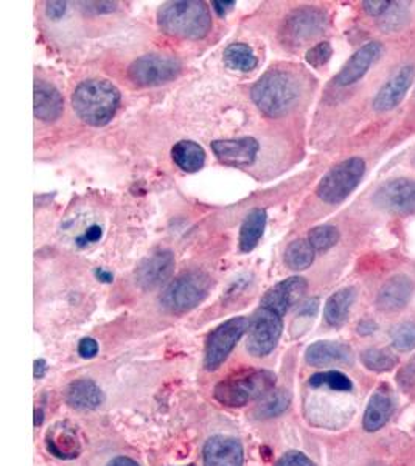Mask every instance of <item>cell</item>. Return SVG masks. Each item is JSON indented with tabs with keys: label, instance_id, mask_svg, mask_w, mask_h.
<instances>
[{
	"label": "cell",
	"instance_id": "ab89813d",
	"mask_svg": "<svg viewBox=\"0 0 415 466\" xmlns=\"http://www.w3.org/2000/svg\"><path fill=\"white\" fill-rule=\"evenodd\" d=\"M66 8L67 4L66 2H47V16L54 21H58L61 17L65 16Z\"/></svg>",
	"mask_w": 415,
	"mask_h": 466
},
{
	"label": "cell",
	"instance_id": "f1b7e54d",
	"mask_svg": "<svg viewBox=\"0 0 415 466\" xmlns=\"http://www.w3.org/2000/svg\"><path fill=\"white\" fill-rule=\"evenodd\" d=\"M289 403H291V395L288 390H276L263 398V401L257 406L254 413L258 419H272V417L282 415L289 408Z\"/></svg>",
	"mask_w": 415,
	"mask_h": 466
},
{
	"label": "cell",
	"instance_id": "8d00e7d4",
	"mask_svg": "<svg viewBox=\"0 0 415 466\" xmlns=\"http://www.w3.org/2000/svg\"><path fill=\"white\" fill-rule=\"evenodd\" d=\"M362 6H364V10L368 11L370 16L380 17L388 13L389 8L392 6V2H384V0H369V2H364Z\"/></svg>",
	"mask_w": 415,
	"mask_h": 466
},
{
	"label": "cell",
	"instance_id": "7c38bea8",
	"mask_svg": "<svg viewBox=\"0 0 415 466\" xmlns=\"http://www.w3.org/2000/svg\"><path fill=\"white\" fill-rule=\"evenodd\" d=\"M175 269V257L170 250H160L145 258L136 270V283L148 291L160 287L170 279Z\"/></svg>",
	"mask_w": 415,
	"mask_h": 466
},
{
	"label": "cell",
	"instance_id": "cb8c5ba5",
	"mask_svg": "<svg viewBox=\"0 0 415 466\" xmlns=\"http://www.w3.org/2000/svg\"><path fill=\"white\" fill-rule=\"evenodd\" d=\"M357 300V289L355 288H342L336 291L325 303V322L330 327H342L349 319L351 307Z\"/></svg>",
	"mask_w": 415,
	"mask_h": 466
},
{
	"label": "cell",
	"instance_id": "1f68e13d",
	"mask_svg": "<svg viewBox=\"0 0 415 466\" xmlns=\"http://www.w3.org/2000/svg\"><path fill=\"white\" fill-rule=\"evenodd\" d=\"M309 241L316 252H325L331 249L339 241V230L335 226H318L311 228L309 235Z\"/></svg>",
	"mask_w": 415,
	"mask_h": 466
},
{
	"label": "cell",
	"instance_id": "44dd1931",
	"mask_svg": "<svg viewBox=\"0 0 415 466\" xmlns=\"http://www.w3.org/2000/svg\"><path fill=\"white\" fill-rule=\"evenodd\" d=\"M46 445L52 456L63 461H72L80 456L81 446L76 431L70 428L69 424L59 423L48 431L46 435Z\"/></svg>",
	"mask_w": 415,
	"mask_h": 466
},
{
	"label": "cell",
	"instance_id": "d590c367",
	"mask_svg": "<svg viewBox=\"0 0 415 466\" xmlns=\"http://www.w3.org/2000/svg\"><path fill=\"white\" fill-rule=\"evenodd\" d=\"M400 386L405 387L408 392L415 390V358L410 360V364L400 371L399 375Z\"/></svg>",
	"mask_w": 415,
	"mask_h": 466
},
{
	"label": "cell",
	"instance_id": "4fadbf2b",
	"mask_svg": "<svg viewBox=\"0 0 415 466\" xmlns=\"http://www.w3.org/2000/svg\"><path fill=\"white\" fill-rule=\"evenodd\" d=\"M307 288L309 285L302 277H291L280 281L263 296L261 308H268L283 318L288 309L304 297Z\"/></svg>",
	"mask_w": 415,
	"mask_h": 466
},
{
	"label": "cell",
	"instance_id": "60d3db41",
	"mask_svg": "<svg viewBox=\"0 0 415 466\" xmlns=\"http://www.w3.org/2000/svg\"><path fill=\"white\" fill-rule=\"evenodd\" d=\"M212 5L213 10L217 11V15L223 17L224 15H228V11L234 8L235 2H219V0H215V2H212Z\"/></svg>",
	"mask_w": 415,
	"mask_h": 466
},
{
	"label": "cell",
	"instance_id": "7dc6e473",
	"mask_svg": "<svg viewBox=\"0 0 415 466\" xmlns=\"http://www.w3.org/2000/svg\"><path fill=\"white\" fill-rule=\"evenodd\" d=\"M412 164H414V167H415V157H414V160H412Z\"/></svg>",
	"mask_w": 415,
	"mask_h": 466
},
{
	"label": "cell",
	"instance_id": "bcb514c9",
	"mask_svg": "<svg viewBox=\"0 0 415 466\" xmlns=\"http://www.w3.org/2000/svg\"><path fill=\"white\" fill-rule=\"evenodd\" d=\"M44 421L43 409H35V426H41Z\"/></svg>",
	"mask_w": 415,
	"mask_h": 466
},
{
	"label": "cell",
	"instance_id": "9a60e30c",
	"mask_svg": "<svg viewBox=\"0 0 415 466\" xmlns=\"http://www.w3.org/2000/svg\"><path fill=\"white\" fill-rule=\"evenodd\" d=\"M415 285L410 277L400 274L384 283L377 296V308L384 313L400 311L410 302L414 296Z\"/></svg>",
	"mask_w": 415,
	"mask_h": 466
},
{
	"label": "cell",
	"instance_id": "7402d4cb",
	"mask_svg": "<svg viewBox=\"0 0 415 466\" xmlns=\"http://www.w3.org/2000/svg\"><path fill=\"white\" fill-rule=\"evenodd\" d=\"M35 116L43 122H55L63 114V96L54 86L35 81V96H33Z\"/></svg>",
	"mask_w": 415,
	"mask_h": 466
},
{
	"label": "cell",
	"instance_id": "484cf974",
	"mask_svg": "<svg viewBox=\"0 0 415 466\" xmlns=\"http://www.w3.org/2000/svg\"><path fill=\"white\" fill-rule=\"evenodd\" d=\"M267 226V212L256 208L245 218L240 230V248L243 252L256 249L257 244L263 237V230Z\"/></svg>",
	"mask_w": 415,
	"mask_h": 466
},
{
	"label": "cell",
	"instance_id": "4dcf8cb0",
	"mask_svg": "<svg viewBox=\"0 0 415 466\" xmlns=\"http://www.w3.org/2000/svg\"><path fill=\"white\" fill-rule=\"evenodd\" d=\"M309 386L318 389V387H329L335 392H350L353 389L349 377H346L341 371L330 370L322 371V373H316L313 377L309 378Z\"/></svg>",
	"mask_w": 415,
	"mask_h": 466
},
{
	"label": "cell",
	"instance_id": "ba28073f",
	"mask_svg": "<svg viewBox=\"0 0 415 466\" xmlns=\"http://www.w3.org/2000/svg\"><path fill=\"white\" fill-rule=\"evenodd\" d=\"M327 27V16L318 8H300L283 22L280 39L288 47H302L320 36Z\"/></svg>",
	"mask_w": 415,
	"mask_h": 466
},
{
	"label": "cell",
	"instance_id": "ac0fdd59",
	"mask_svg": "<svg viewBox=\"0 0 415 466\" xmlns=\"http://www.w3.org/2000/svg\"><path fill=\"white\" fill-rule=\"evenodd\" d=\"M258 142L256 138L243 137L235 140H215L212 149L217 159L226 165H249L256 160L258 153Z\"/></svg>",
	"mask_w": 415,
	"mask_h": 466
},
{
	"label": "cell",
	"instance_id": "277c9868",
	"mask_svg": "<svg viewBox=\"0 0 415 466\" xmlns=\"http://www.w3.org/2000/svg\"><path fill=\"white\" fill-rule=\"evenodd\" d=\"M276 375L269 370H243L219 381L213 397L228 408H241L261 400L274 390Z\"/></svg>",
	"mask_w": 415,
	"mask_h": 466
},
{
	"label": "cell",
	"instance_id": "d6986e66",
	"mask_svg": "<svg viewBox=\"0 0 415 466\" xmlns=\"http://www.w3.org/2000/svg\"><path fill=\"white\" fill-rule=\"evenodd\" d=\"M381 52H383V46L375 41L359 48L357 54H353V56L347 61L341 72L336 75V85L350 86L361 80L362 76L368 74L370 66L380 58Z\"/></svg>",
	"mask_w": 415,
	"mask_h": 466
},
{
	"label": "cell",
	"instance_id": "3957f363",
	"mask_svg": "<svg viewBox=\"0 0 415 466\" xmlns=\"http://www.w3.org/2000/svg\"><path fill=\"white\" fill-rule=\"evenodd\" d=\"M252 100L261 112L276 118L287 114L300 96V83L291 72L271 70L252 87Z\"/></svg>",
	"mask_w": 415,
	"mask_h": 466
},
{
	"label": "cell",
	"instance_id": "d6a6232c",
	"mask_svg": "<svg viewBox=\"0 0 415 466\" xmlns=\"http://www.w3.org/2000/svg\"><path fill=\"white\" fill-rule=\"evenodd\" d=\"M392 345L399 351H410L415 349V323L406 322L392 331Z\"/></svg>",
	"mask_w": 415,
	"mask_h": 466
},
{
	"label": "cell",
	"instance_id": "b9f144b4",
	"mask_svg": "<svg viewBox=\"0 0 415 466\" xmlns=\"http://www.w3.org/2000/svg\"><path fill=\"white\" fill-rule=\"evenodd\" d=\"M375 329H377V325H375L372 320H362V322L358 325V333L364 334V336L372 334Z\"/></svg>",
	"mask_w": 415,
	"mask_h": 466
},
{
	"label": "cell",
	"instance_id": "7bdbcfd3",
	"mask_svg": "<svg viewBox=\"0 0 415 466\" xmlns=\"http://www.w3.org/2000/svg\"><path fill=\"white\" fill-rule=\"evenodd\" d=\"M107 466H140L137 461H134L133 459H129V457H117V459H114V461H109Z\"/></svg>",
	"mask_w": 415,
	"mask_h": 466
},
{
	"label": "cell",
	"instance_id": "f546056e",
	"mask_svg": "<svg viewBox=\"0 0 415 466\" xmlns=\"http://www.w3.org/2000/svg\"><path fill=\"white\" fill-rule=\"evenodd\" d=\"M362 364L370 371L384 373L399 366V358L383 349H369L361 355Z\"/></svg>",
	"mask_w": 415,
	"mask_h": 466
},
{
	"label": "cell",
	"instance_id": "836d02e7",
	"mask_svg": "<svg viewBox=\"0 0 415 466\" xmlns=\"http://www.w3.org/2000/svg\"><path fill=\"white\" fill-rule=\"evenodd\" d=\"M331 55H333V48H331L330 43H319L309 48L305 55V59L309 66L318 69L330 61Z\"/></svg>",
	"mask_w": 415,
	"mask_h": 466
},
{
	"label": "cell",
	"instance_id": "f35d334b",
	"mask_svg": "<svg viewBox=\"0 0 415 466\" xmlns=\"http://www.w3.org/2000/svg\"><path fill=\"white\" fill-rule=\"evenodd\" d=\"M102 228L100 226H91V228L86 230L85 235L80 237V238L76 239V243L80 244V246H85V244L96 243L98 239L102 238Z\"/></svg>",
	"mask_w": 415,
	"mask_h": 466
},
{
	"label": "cell",
	"instance_id": "5bb4252c",
	"mask_svg": "<svg viewBox=\"0 0 415 466\" xmlns=\"http://www.w3.org/2000/svg\"><path fill=\"white\" fill-rule=\"evenodd\" d=\"M243 446L238 440L215 435L204 446V466H243Z\"/></svg>",
	"mask_w": 415,
	"mask_h": 466
},
{
	"label": "cell",
	"instance_id": "52a82bcc",
	"mask_svg": "<svg viewBox=\"0 0 415 466\" xmlns=\"http://www.w3.org/2000/svg\"><path fill=\"white\" fill-rule=\"evenodd\" d=\"M249 325L250 322L246 318L230 319L208 334L206 356H204L206 370L213 371L219 369L224 360L229 358L235 345L238 344V340L243 338V334L249 329Z\"/></svg>",
	"mask_w": 415,
	"mask_h": 466
},
{
	"label": "cell",
	"instance_id": "9c48e42d",
	"mask_svg": "<svg viewBox=\"0 0 415 466\" xmlns=\"http://www.w3.org/2000/svg\"><path fill=\"white\" fill-rule=\"evenodd\" d=\"M283 331L282 316L268 308H261L250 320L248 329V351L256 358H263L276 349Z\"/></svg>",
	"mask_w": 415,
	"mask_h": 466
},
{
	"label": "cell",
	"instance_id": "ee69618b",
	"mask_svg": "<svg viewBox=\"0 0 415 466\" xmlns=\"http://www.w3.org/2000/svg\"><path fill=\"white\" fill-rule=\"evenodd\" d=\"M46 371H47V362L44 360H35V378L36 380L43 378L46 375Z\"/></svg>",
	"mask_w": 415,
	"mask_h": 466
},
{
	"label": "cell",
	"instance_id": "e575fe53",
	"mask_svg": "<svg viewBox=\"0 0 415 466\" xmlns=\"http://www.w3.org/2000/svg\"><path fill=\"white\" fill-rule=\"evenodd\" d=\"M276 466H316L314 461L309 457L305 456L304 452H299V451H289L287 454H283L278 461H277Z\"/></svg>",
	"mask_w": 415,
	"mask_h": 466
},
{
	"label": "cell",
	"instance_id": "5b68a950",
	"mask_svg": "<svg viewBox=\"0 0 415 466\" xmlns=\"http://www.w3.org/2000/svg\"><path fill=\"white\" fill-rule=\"evenodd\" d=\"M212 285V279L206 272H184L182 276L171 281L170 287L167 288L166 292L160 297V303L170 313H188L206 300Z\"/></svg>",
	"mask_w": 415,
	"mask_h": 466
},
{
	"label": "cell",
	"instance_id": "4316f807",
	"mask_svg": "<svg viewBox=\"0 0 415 466\" xmlns=\"http://www.w3.org/2000/svg\"><path fill=\"white\" fill-rule=\"evenodd\" d=\"M224 61L230 69L240 70V72H250L257 67V59L254 50L248 44H230L229 47L224 50Z\"/></svg>",
	"mask_w": 415,
	"mask_h": 466
},
{
	"label": "cell",
	"instance_id": "e0dca14e",
	"mask_svg": "<svg viewBox=\"0 0 415 466\" xmlns=\"http://www.w3.org/2000/svg\"><path fill=\"white\" fill-rule=\"evenodd\" d=\"M394 393L388 384H383L375 390L372 398L369 400L368 408H366L364 419H362V428L368 432H377L388 424L390 417L394 415Z\"/></svg>",
	"mask_w": 415,
	"mask_h": 466
},
{
	"label": "cell",
	"instance_id": "603a6c76",
	"mask_svg": "<svg viewBox=\"0 0 415 466\" xmlns=\"http://www.w3.org/2000/svg\"><path fill=\"white\" fill-rule=\"evenodd\" d=\"M66 401L70 408L78 409V410H94L102 406L105 395L102 389L92 380H78L72 382L67 389Z\"/></svg>",
	"mask_w": 415,
	"mask_h": 466
},
{
	"label": "cell",
	"instance_id": "f6af8a7d",
	"mask_svg": "<svg viewBox=\"0 0 415 466\" xmlns=\"http://www.w3.org/2000/svg\"><path fill=\"white\" fill-rule=\"evenodd\" d=\"M96 276L98 280L105 281V283H111L114 280V276H112L111 272H107L105 269L96 270Z\"/></svg>",
	"mask_w": 415,
	"mask_h": 466
},
{
	"label": "cell",
	"instance_id": "8992f818",
	"mask_svg": "<svg viewBox=\"0 0 415 466\" xmlns=\"http://www.w3.org/2000/svg\"><path fill=\"white\" fill-rule=\"evenodd\" d=\"M366 173V162L359 157H351L333 167L316 188V195L327 204H339L350 197L362 176Z\"/></svg>",
	"mask_w": 415,
	"mask_h": 466
},
{
	"label": "cell",
	"instance_id": "74e56055",
	"mask_svg": "<svg viewBox=\"0 0 415 466\" xmlns=\"http://www.w3.org/2000/svg\"><path fill=\"white\" fill-rule=\"evenodd\" d=\"M78 353H80L86 360H91L94 356L98 353V344L96 339L92 338H85L81 339L80 345H78Z\"/></svg>",
	"mask_w": 415,
	"mask_h": 466
},
{
	"label": "cell",
	"instance_id": "2e32d148",
	"mask_svg": "<svg viewBox=\"0 0 415 466\" xmlns=\"http://www.w3.org/2000/svg\"><path fill=\"white\" fill-rule=\"evenodd\" d=\"M415 70L412 66H405L380 89L373 100V109L379 112L392 111L405 98L414 81Z\"/></svg>",
	"mask_w": 415,
	"mask_h": 466
},
{
	"label": "cell",
	"instance_id": "83f0119b",
	"mask_svg": "<svg viewBox=\"0 0 415 466\" xmlns=\"http://www.w3.org/2000/svg\"><path fill=\"white\" fill-rule=\"evenodd\" d=\"M316 250L309 239H298L288 246L285 252V263L293 270H304L313 265Z\"/></svg>",
	"mask_w": 415,
	"mask_h": 466
},
{
	"label": "cell",
	"instance_id": "d4e9b609",
	"mask_svg": "<svg viewBox=\"0 0 415 466\" xmlns=\"http://www.w3.org/2000/svg\"><path fill=\"white\" fill-rule=\"evenodd\" d=\"M171 156H173L175 164L187 173H195V171L201 170L204 162H206V153H204L203 147H199L192 140L177 142L171 149Z\"/></svg>",
	"mask_w": 415,
	"mask_h": 466
},
{
	"label": "cell",
	"instance_id": "6da1fadb",
	"mask_svg": "<svg viewBox=\"0 0 415 466\" xmlns=\"http://www.w3.org/2000/svg\"><path fill=\"white\" fill-rule=\"evenodd\" d=\"M157 22L162 32L181 39H203L212 28L210 11L201 0L167 2L159 8Z\"/></svg>",
	"mask_w": 415,
	"mask_h": 466
},
{
	"label": "cell",
	"instance_id": "7a4b0ae2",
	"mask_svg": "<svg viewBox=\"0 0 415 466\" xmlns=\"http://www.w3.org/2000/svg\"><path fill=\"white\" fill-rule=\"evenodd\" d=\"M120 92L106 80L83 81L72 96V106L83 122L103 127L117 112Z\"/></svg>",
	"mask_w": 415,
	"mask_h": 466
},
{
	"label": "cell",
	"instance_id": "8fae6325",
	"mask_svg": "<svg viewBox=\"0 0 415 466\" xmlns=\"http://www.w3.org/2000/svg\"><path fill=\"white\" fill-rule=\"evenodd\" d=\"M373 202L384 212L412 215L415 213V180H389L375 191Z\"/></svg>",
	"mask_w": 415,
	"mask_h": 466
},
{
	"label": "cell",
	"instance_id": "30bf717a",
	"mask_svg": "<svg viewBox=\"0 0 415 466\" xmlns=\"http://www.w3.org/2000/svg\"><path fill=\"white\" fill-rule=\"evenodd\" d=\"M179 72L181 63L177 59L166 55H145L129 66L128 76L136 86L151 87L175 80Z\"/></svg>",
	"mask_w": 415,
	"mask_h": 466
},
{
	"label": "cell",
	"instance_id": "ffe728a7",
	"mask_svg": "<svg viewBox=\"0 0 415 466\" xmlns=\"http://www.w3.org/2000/svg\"><path fill=\"white\" fill-rule=\"evenodd\" d=\"M305 360L309 366L325 367L333 364H350L353 355L349 345L333 340H319L309 345L305 351Z\"/></svg>",
	"mask_w": 415,
	"mask_h": 466
}]
</instances>
